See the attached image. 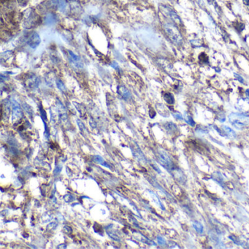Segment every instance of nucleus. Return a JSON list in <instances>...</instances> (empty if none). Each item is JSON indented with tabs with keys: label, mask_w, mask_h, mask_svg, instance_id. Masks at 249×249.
Returning a JSON list of instances; mask_svg holds the SVG:
<instances>
[{
	"label": "nucleus",
	"mask_w": 249,
	"mask_h": 249,
	"mask_svg": "<svg viewBox=\"0 0 249 249\" xmlns=\"http://www.w3.org/2000/svg\"><path fill=\"white\" fill-rule=\"evenodd\" d=\"M165 129H166V130L167 131V132H169L170 134H174L175 132H176L177 130H178L176 125L171 122H167V124H165Z\"/></svg>",
	"instance_id": "obj_15"
},
{
	"label": "nucleus",
	"mask_w": 249,
	"mask_h": 249,
	"mask_svg": "<svg viewBox=\"0 0 249 249\" xmlns=\"http://www.w3.org/2000/svg\"><path fill=\"white\" fill-rule=\"evenodd\" d=\"M159 10L165 16H166L167 18H168L173 24H176V25H180L182 24L181 18L173 8L169 7V6L162 4V5H160Z\"/></svg>",
	"instance_id": "obj_3"
},
{
	"label": "nucleus",
	"mask_w": 249,
	"mask_h": 249,
	"mask_svg": "<svg viewBox=\"0 0 249 249\" xmlns=\"http://www.w3.org/2000/svg\"><path fill=\"white\" fill-rule=\"evenodd\" d=\"M62 165H59V166H57L55 168V170H53V173L56 175H59L61 173V171H62Z\"/></svg>",
	"instance_id": "obj_33"
},
{
	"label": "nucleus",
	"mask_w": 249,
	"mask_h": 249,
	"mask_svg": "<svg viewBox=\"0 0 249 249\" xmlns=\"http://www.w3.org/2000/svg\"><path fill=\"white\" fill-rule=\"evenodd\" d=\"M64 232L66 234H67V235H71L72 233H73V229L70 227H69V226H64Z\"/></svg>",
	"instance_id": "obj_31"
},
{
	"label": "nucleus",
	"mask_w": 249,
	"mask_h": 249,
	"mask_svg": "<svg viewBox=\"0 0 249 249\" xmlns=\"http://www.w3.org/2000/svg\"><path fill=\"white\" fill-rule=\"evenodd\" d=\"M183 119H184V120L186 121V122L188 124H189V125H191V127H194V126L195 125V122H194V120H193L192 118H191L190 116H189L187 113L184 114V117H183Z\"/></svg>",
	"instance_id": "obj_24"
},
{
	"label": "nucleus",
	"mask_w": 249,
	"mask_h": 249,
	"mask_svg": "<svg viewBox=\"0 0 249 249\" xmlns=\"http://www.w3.org/2000/svg\"><path fill=\"white\" fill-rule=\"evenodd\" d=\"M133 153H134V156L136 157V159H137L139 162H141V163L142 164L146 163L147 162L146 158H145V155L143 154V153H142V150H140V148L137 147V148L135 149V150L133 151Z\"/></svg>",
	"instance_id": "obj_14"
},
{
	"label": "nucleus",
	"mask_w": 249,
	"mask_h": 249,
	"mask_svg": "<svg viewBox=\"0 0 249 249\" xmlns=\"http://www.w3.org/2000/svg\"><path fill=\"white\" fill-rule=\"evenodd\" d=\"M157 240H158L159 244H160V245H163L166 244V241H165V240L163 238V237H161V236H158V237H157Z\"/></svg>",
	"instance_id": "obj_32"
},
{
	"label": "nucleus",
	"mask_w": 249,
	"mask_h": 249,
	"mask_svg": "<svg viewBox=\"0 0 249 249\" xmlns=\"http://www.w3.org/2000/svg\"><path fill=\"white\" fill-rule=\"evenodd\" d=\"M10 107L12 108V119L13 121L19 120L22 118L23 112L20 104L15 99L10 101Z\"/></svg>",
	"instance_id": "obj_5"
},
{
	"label": "nucleus",
	"mask_w": 249,
	"mask_h": 249,
	"mask_svg": "<svg viewBox=\"0 0 249 249\" xmlns=\"http://www.w3.org/2000/svg\"><path fill=\"white\" fill-rule=\"evenodd\" d=\"M77 1H78V0H67V2H76Z\"/></svg>",
	"instance_id": "obj_42"
},
{
	"label": "nucleus",
	"mask_w": 249,
	"mask_h": 249,
	"mask_svg": "<svg viewBox=\"0 0 249 249\" xmlns=\"http://www.w3.org/2000/svg\"><path fill=\"white\" fill-rule=\"evenodd\" d=\"M117 93L124 99H129L131 98V94L129 91L122 85H119L117 87Z\"/></svg>",
	"instance_id": "obj_12"
},
{
	"label": "nucleus",
	"mask_w": 249,
	"mask_h": 249,
	"mask_svg": "<svg viewBox=\"0 0 249 249\" xmlns=\"http://www.w3.org/2000/svg\"><path fill=\"white\" fill-rule=\"evenodd\" d=\"M243 1L247 6H248V7H249V0H243Z\"/></svg>",
	"instance_id": "obj_41"
},
{
	"label": "nucleus",
	"mask_w": 249,
	"mask_h": 249,
	"mask_svg": "<svg viewBox=\"0 0 249 249\" xmlns=\"http://www.w3.org/2000/svg\"><path fill=\"white\" fill-rule=\"evenodd\" d=\"M216 175H216L215 173H214V174L213 175V179L215 180L216 181H217L218 183H220V184L222 186V183L224 182L223 177L222 176V175H221V173H216Z\"/></svg>",
	"instance_id": "obj_26"
},
{
	"label": "nucleus",
	"mask_w": 249,
	"mask_h": 249,
	"mask_svg": "<svg viewBox=\"0 0 249 249\" xmlns=\"http://www.w3.org/2000/svg\"><path fill=\"white\" fill-rule=\"evenodd\" d=\"M40 83V79L37 75L31 73L27 77L25 80V84L30 89H34L39 86Z\"/></svg>",
	"instance_id": "obj_7"
},
{
	"label": "nucleus",
	"mask_w": 249,
	"mask_h": 249,
	"mask_svg": "<svg viewBox=\"0 0 249 249\" xmlns=\"http://www.w3.org/2000/svg\"><path fill=\"white\" fill-rule=\"evenodd\" d=\"M77 123H78V127H79L80 131H81V133L83 134V135H85V132H87V130H86V127H85L84 124H83L81 120H79V119L77 120Z\"/></svg>",
	"instance_id": "obj_25"
},
{
	"label": "nucleus",
	"mask_w": 249,
	"mask_h": 249,
	"mask_svg": "<svg viewBox=\"0 0 249 249\" xmlns=\"http://www.w3.org/2000/svg\"><path fill=\"white\" fill-rule=\"evenodd\" d=\"M229 122L238 129H242L249 124V117L244 114L232 113L229 116Z\"/></svg>",
	"instance_id": "obj_2"
},
{
	"label": "nucleus",
	"mask_w": 249,
	"mask_h": 249,
	"mask_svg": "<svg viewBox=\"0 0 249 249\" xmlns=\"http://www.w3.org/2000/svg\"><path fill=\"white\" fill-rule=\"evenodd\" d=\"M163 97L165 102H166L167 103H168V104H174V102H175L174 96H173V95L171 93H169V92L165 93V94H164Z\"/></svg>",
	"instance_id": "obj_19"
},
{
	"label": "nucleus",
	"mask_w": 249,
	"mask_h": 249,
	"mask_svg": "<svg viewBox=\"0 0 249 249\" xmlns=\"http://www.w3.org/2000/svg\"><path fill=\"white\" fill-rule=\"evenodd\" d=\"M235 78H236V79L238 80V81H240V83H243L244 80H243V78H242V77L240 76V75H239L238 74H236V73H235Z\"/></svg>",
	"instance_id": "obj_36"
},
{
	"label": "nucleus",
	"mask_w": 249,
	"mask_h": 249,
	"mask_svg": "<svg viewBox=\"0 0 249 249\" xmlns=\"http://www.w3.org/2000/svg\"><path fill=\"white\" fill-rule=\"evenodd\" d=\"M57 110H58V114L59 119L63 122H66L68 119L67 113V111L65 110V107H64L63 104L59 100L57 102Z\"/></svg>",
	"instance_id": "obj_10"
},
{
	"label": "nucleus",
	"mask_w": 249,
	"mask_h": 249,
	"mask_svg": "<svg viewBox=\"0 0 249 249\" xmlns=\"http://www.w3.org/2000/svg\"><path fill=\"white\" fill-rule=\"evenodd\" d=\"M173 116L176 119H178V120H183V116H182V115L180 113L178 112H176V113H173Z\"/></svg>",
	"instance_id": "obj_34"
},
{
	"label": "nucleus",
	"mask_w": 249,
	"mask_h": 249,
	"mask_svg": "<svg viewBox=\"0 0 249 249\" xmlns=\"http://www.w3.org/2000/svg\"><path fill=\"white\" fill-rule=\"evenodd\" d=\"M18 2H19V4L21 6H25L27 5L28 0H18Z\"/></svg>",
	"instance_id": "obj_35"
},
{
	"label": "nucleus",
	"mask_w": 249,
	"mask_h": 249,
	"mask_svg": "<svg viewBox=\"0 0 249 249\" xmlns=\"http://www.w3.org/2000/svg\"><path fill=\"white\" fill-rule=\"evenodd\" d=\"M73 104H75V108L78 110V111L80 113V114H81V116H82V117H84L86 114V108H85L84 106H83V104H79V103H78V102H73Z\"/></svg>",
	"instance_id": "obj_17"
},
{
	"label": "nucleus",
	"mask_w": 249,
	"mask_h": 249,
	"mask_svg": "<svg viewBox=\"0 0 249 249\" xmlns=\"http://www.w3.org/2000/svg\"><path fill=\"white\" fill-rule=\"evenodd\" d=\"M109 226L106 227V232H107L108 236H109L110 237H111L113 240H116V241H120V238H119V236L117 235V234H116V232H115L111 228H109Z\"/></svg>",
	"instance_id": "obj_16"
},
{
	"label": "nucleus",
	"mask_w": 249,
	"mask_h": 249,
	"mask_svg": "<svg viewBox=\"0 0 249 249\" xmlns=\"http://www.w3.org/2000/svg\"><path fill=\"white\" fill-rule=\"evenodd\" d=\"M149 115H150V117L151 118V119L154 118V116H156V113H155V111L153 110V108H152V109H150V110H149Z\"/></svg>",
	"instance_id": "obj_37"
},
{
	"label": "nucleus",
	"mask_w": 249,
	"mask_h": 249,
	"mask_svg": "<svg viewBox=\"0 0 249 249\" xmlns=\"http://www.w3.org/2000/svg\"><path fill=\"white\" fill-rule=\"evenodd\" d=\"M245 94H246V96L249 98V89H247L246 91H245Z\"/></svg>",
	"instance_id": "obj_43"
},
{
	"label": "nucleus",
	"mask_w": 249,
	"mask_h": 249,
	"mask_svg": "<svg viewBox=\"0 0 249 249\" xmlns=\"http://www.w3.org/2000/svg\"><path fill=\"white\" fill-rule=\"evenodd\" d=\"M57 248H60V249H64V248H67V245H66V244H64V243L60 244V245H59V246L57 247Z\"/></svg>",
	"instance_id": "obj_40"
},
{
	"label": "nucleus",
	"mask_w": 249,
	"mask_h": 249,
	"mask_svg": "<svg viewBox=\"0 0 249 249\" xmlns=\"http://www.w3.org/2000/svg\"><path fill=\"white\" fill-rule=\"evenodd\" d=\"M64 201L66 202H72L73 201L75 200V198L72 194H67L64 196Z\"/></svg>",
	"instance_id": "obj_29"
},
{
	"label": "nucleus",
	"mask_w": 249,
	"mask_h": 249,
	"mask_svg": "<svg viewBox=\"0 0 249 249\" xmlns=\"http://www.w3.org/2000/svg\"><path fill=\"white\" fill-rule=\"evenodd\" d=\"M193 227L195 229V230L197 232H199V234H202L203 232V226L202 224L198 222H193Z\"/></svg>",
	"instance_id": "obj_22"
},
{
	"label": "nucleus",
	"mask_w": 249,
	"mask_h": 249,
	"mask_svg": "<svg viewBox=\"0 0 249 249\" xmlns=\"http://www.w3.org/2000/svg\"><path fill=\"white\" fill-rule=\"evenodd\" d=\"M111 67H113L114 69H116V70H119V64H118L116 62H113L112 64H111Z\"/></svg>",
	"instance_id": "obj_39"
},
{
	"label": "nucleus",
	"mask_w": 249,
	"mask_h": 249,
	"mask_svg": "<svg viewBox=\"0 0 249 249\" xmlns=\"http://www.w3.org/2000/svg\"><path fill=\"white\" fill-rule=\"evenodd\" d=\"M57 20H58V18H57L56 15L53 13H47L45 16V19H44V23H45V25L51 26L54 25L57 22Z\"/></svg>",
	"instance_id": "obj_13"
},
{
	"label": "nucleus",
	"mask_w": 249,
	"mask_h": 249,
	"mask_svg": "<svg viewBox=\"0 0 249 249\" xmlns=\"http://www.w3.org/2000/svg\"><path fill=\"white\" fill-rule=\"evenodd\" d=\"M56 83L57 88L60 90L62 92H65L67 91V88L65 86L64 83H63V81L60 79H56Z\"/></svg>",
	"instance_id": "obj_21"
},
{
	"label": "nucleus",
	"mask_w": 249,
	"mask_h": 249,
	"mask_svg": "<svg viewBox=\"0 0 249 249\" xmlns=\"http://www.w3.org/2000/svg\"><path fill=\"white\" fill-rule=\"evenodd\" d=\"M89 124H90V125H91V127H92V128H95V127H96V122L94 121V119H91L89 121Z\"/></svg>",
	"instance_id": "obj_38"
},
{
	"label": "nucleus",
	"mask_w": 249,
	"mask_h": 249,
	"mask_svg": "<svg viewBox=\"0 0 249 249\" xmlns=\"http://www.w3.org/2000/svg\"><path fill=\"white\" fill-rule=\"evenodd\" d=\"M222 128H223V130H224V132H225L226 135H227V136H229L230 138H235V137H236V133L235 132V131L232 130V129L231 128H229V127H227V126H223Z\"/></svg>",
	"instance_id": "obj_18"
},
{
	"label": "nucleus",
	"mask_w": 249,
	"mask_h": 249,
	"mask_svg": "<svg viewBox=\"0 0 249 249\" xmlns=\"http://www.w3.org/2000/svg\"><path fill=\"white\" fill-rule=\"evenodd\" d=\"M39 19H40V17L34 11L30 10L29 13L27 15V18H26L24 25H25L26 28L30 29V28L34 27V26L37 25Z\"/></svg>",
	"instance_id": "obj_6"
},
{
	"label": "nucleus",
	"mask_w": 249,
	"mask_h": 249,
	"mask_svg": "<svg viewBox=\"0 0 249 249\" xmlns=\"http://www.w3.org/2000/svg\"><path fill=\"white\" fill-rule=\"evenodd\" d=\"M67 52H68L69 59H70V62H71V63L74 65L75 67L79 68V69L83 68V62H82L81 59L78 56H77L76 54H75L74 53H73V51H71V50H67Z\"/></svg>",
	"instance_id": "obj_9"
},
{
	"label": "nucleus",
	"mask_w": 249,
	"mask_h": 249,
	"mask_svg": "<svg viewBox=\"0 0 249 249\" xmlns=\"http://www.w3.org/2000/svg\"><path fill=\"white\" fill-rule=\"evenodd\" d=\"M94 159L95 162H97V163L100 164V165H102V166H104V167H108V168H110L111 167L109 165H108L107 162H104V160L103 159L102 157L100 156H99V155L94 156Z\"/></svg>",
	"instance_id": "obj_20"
},
{
	"label": "nucleus",
	"mask_w": 249,
	"mask_h": 249,
	"mask_svg": "<svg viewBox=\"0 0 249 249\" xmlns=\"http://www.w3.org/2000/svg\"><path fill=\"white\" fill-rule=\"evenodd\" d=\"M40 111L41 118H42V121H47V114H46V112H45V110H44L43 107H42V105H40Z\"/></svg>",
	"instance_id": "obj_28"
},
{
	"label": "nucleus",
	"mask_w": 249,
	"mask_h": 249,
	"mask_svg": "<svg viewBox=\"0 0 249 249\" xmlns=\"http://www.w3.org/2000/svg\"><path fill=\"white\" fill-rule=\"evenodd\" d=\"M175 178H177V179H178L180 182L184 181V174H183L181 171L176 170L175 173Z\"/></svg>",
	"instance_id": "obj_27"
},
{
	"label": "nucleus",
	"mask_w": 249,
	"mask_h": 249,
	"mask_svg": "<svg viewBox=\"0 0 249 249\" xmlns=\"http://www.w3.org/2000/svg\"><path fill=\"white\" fill-rule=\"evenodd\" d=\"M58 226V224L56 222H50L48 225L47 226V230H52V229H55L56 227Z\"/></svg>",
	"instance_id": "obj_30"
},
{
	"label": "nucleus",
	"mask_w": 249,
	"mask_h": 249,
	"mask_svg": "<svg viewBox=\"0 0 249 249\" xmlns=\"http://www.w3.org/2000/svg\"><path fill=\"white\" fill-rule=\"evenodd\" d=\"M159 159L160 163L163 167L167 169L168 170H173V163L170 159V156L164 150H159Z\"/></svg>",
	"instance_id": "obj_4"
},
{
	"label": "nucleus",
	"mask_w": 249,
	"mask_h": 249,
	"mask_svg": "<svg viewBox=\"0 0 249 249\" xmlns=\"http://www.w3.org/2000/svg\"><path fill=\"white\" fill-rule=\"evenodd\" d=\"M41 42V39L40 35L37 33V32H34L30 34L29 38L27 40V44L29 46L32 48H36Z\"/></svg>",
	"instance_id": "obj_8"
},
{
	"label": "nucleus",
	"mask_w": 249,
	"mask_h": 249,
	"mask_svg": "<svg viewBox=\"0 0 249 249\" xmlns=\"http://www.w3.org/2000/svg\"><path fill=\"white\" fill-rule=\"evenodd\" d=\"M54 7L62 13H65L67 10V0H51Z\"/></svg>",
	"instance_id": "obj_11"
},
{
	"label": "nucleus",
	"mask_w": 249,
	"mask_h": 249,
	"mask_svg": "<svg viewBox=\"0 0 249 249\" xmlns=\"http://www.w3.org/2000/svg\"><path fill=\"white\" fill-rule=\"evenodd\" d=\"M174 24H172V23H166L164 24V29L170 40L175 44L180 45L183 41V37H182L180 31Z\"/></svg>",
	"instance_id": "obj_1"
},
{
	"label": "nucleus",
	"mask_w": 249,
	"mask_h": 249,
	"mask_svg": "<svg viewBox=\"0 0 249 249\" xmlns=\"http://www.w3.org/2000/svg\"><path fill=\"white\" fill-rule=\"evenodd\" d=\"M148 191L149 193H150V195H151V196H152V198H153V201H154V202L156 203L157 205H159L160 206V207H162V209L163 210H165V207H163V206H162V202H160V200H159V199L158 198V196H157L156 195V194H154V193L153 192V191H150V190H148Z\"/></svg>",
	"instance_id": "obj_23"
}]
</instances>
